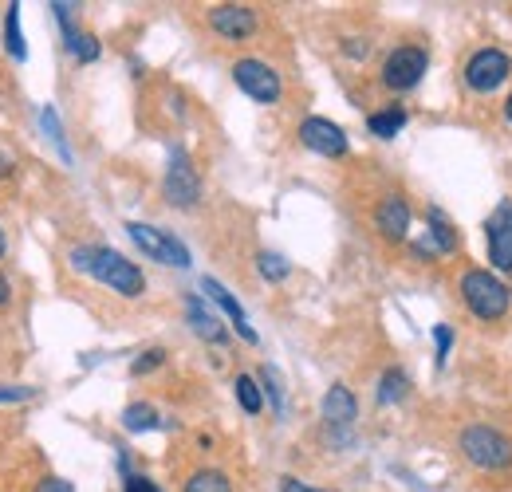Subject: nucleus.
<instances>
[{
	"mask_svg": "<svg viewBox=\"0 0 512 492\" xmlns=\"http://www.w3.org/2000/svg\"><path fill=\"white\" fill-rule=\"evenodd\" d=\"M402 126H406V111H402V107H386V111H375V115L367 119V130H371L375 138H394Z\"/></svg>",
	"mask_w": 512,
	"mask_h": 492,
	"instance_id": "obj_22",
	"label": "nucleus"
},
{
	"mask_svg": "<svg viewBox=\"0 0 512 492\" xmlns=\"http://www.w3.org/2000/svg\"><path fill=\"white\" fill-rule=\"evenodd\" d=\"M233 390H237V402H241L245 414H260L264 410V394H260V382H256L253 374H237Z\"/></svg>",
	"mask_w": 512,
	"mask_h": 492,
	"instance_id": "obj_23",
	"label": "nucleus"
},
{
	"mask_svg": "<svg viewBox=\"0 0 512 492\" xmlns=\"http://www.w3.org/2000/svg\"><path fill=\"white\" fill-rule=\"evenodd\" d=\"M485 241H489V260H493V268L512 272V201H501V209L489 217Z\"/></svg>",
	"mask_w": 512,
	"mask_h": 492,
	"instance_id": "obj_11",
	"label": "nucleus"
},
{
	"mask_svg": "<svg viewBox=\"0 0 512 492\" xmlns=\"http://www.w3.org/2000/svg\"><path fill=\"white\" fill-rule=\"evenodd\" d=\"M28 398H36V386H0V406H16Z\"/></svg>",
	"mask_w": 512,
	"mask_h": 492,
	"instance_id": "obj_27",
	"label": "nucleus"
},
{
	"mask_svg": "<svg viewBox=\"0 0 512 492\" xmlns=\"http://www.w3.org/2000/svg\"><path fill=\"white\" fill-rule=\"evenodd\" d=\"M64 44H67V52L75 56L79 63H95L99 60V40L91 36V32H79V28H71V32H64Z\"/></svg>",
	"mask_w": 512,
	"mask_h": 492,
	"instance_id": "obj_21",
	"label": "nucleus"
},
{
	"mask_svg": "<svg viewBox=\"0 0 512 492\" xmlns=\"http://www.w3.org/2000/svg\"><path fill=\"white\" fill-rule=\"evenodd\" d=\"M162 193H166V201H170L174 209H193V205L201 201V178H197V170H193L186 150H174V154H170Z\"/></svg>",
	"mask_w": 512,
	"mask_h": 492,
	"instance_id": "obj_7",
	"label": "nucleus"
},
{
	"mask_svg": "<svg viewBox=\"0 0 512 492\" xmlns=\"http://www.w3.org/2000/svg\"><path fill=\"white\" fill-rule=\"evenodd\" d=\"M461 300H465V308L473 311L477 319H485V323H497V319H505L512 308V292L493 276V272H485V268H469L465 276H461Z\"/></svg>",
	"mask_w": 512,
	"mask_h": 492,
	"instance_id": "obj_2",
	"label": "nucleus"
},
{
	"mask_svg": "<svg viewBox=\"0 0 512 492\" xmlns=\"http://www.w3.org/2000/svg\"><path fill=\"white\" fill-rule=\"evenodd\" d=\"M426 67H430V52H426V48H418V44H402V48H394V52L383 60L379 79H383L386 91H398V95H402V91H414V87L422 83Z\"/></svg>",
	"mask_w": 512,
	"mask_h": 492,
	"instance_id": "obj_5",
	"label": "nucleus"
},
{
	"mask_svg": "<svg viewBox=\"0 0 512 492\" xmlns=\"http://www.w3.org/2000/svg\"><path fill=\"white\" fill-rule=\"evenodd\" d=\"M40 123H44V130L52 134V142L60 146V154H64V158H71V150H67L64 130H60V119H56V111H52V107H44V111H40Z\"/></svg>",
	"mask_w": 512,
	"mask_h": 492,
	"instance_id": "obj_26",
	"label": "nucleus"
},
{
	"mask_svg": "<svg viewBox=\"0 0 512 492\" xmlns=\"http://www.w3.org/2000/svg\"><path fill=\"white\" fill-rule=\"evenodd\" d=\"M127 233H130V241L142 248L150 260H158V264H170V268H190V248L182 245L174 233H166V229H154V225H142V221H130Z\"/></svg>",
	"mask_w": 512,
	"mask_h": 492,
	"instance_id": "obj_6",
	"label": "nucleus"
},
{
	"mask_svg": "<svg viewBox=\"0 0 512 492\" xmlns=\"http://www.w3.org/2000/svg\"><path fill=\"white\" fill-rule=\"evenodd\" d=\"M127 492H162L150 477H142V473H130L127 477Z\"/></svg>",
	"mask_w": 512,
	"mask_h": 492,
	"instance_id": "obj_30",
	"label": "nucleus"
},
{
	"mask_svg": "<svg viewBox=\"0 0 512 492\" xmlns=\"http://www.w3.org/2000/svg\"><path fill=\"white\" fill-rule=\"evenodd\" d=\"M182 492H233V481L221 469H193Z\"/></svg>",
	"mask_w": 512,
	"mask_h": 492,
	"instance_id": "obj_16",
	"label": "nucleus"
},
{
	"mask_svg": "<svg viewBox=\"0 0 512 492\" xmlns=\"http://www.w3.org/2000/svg\"><path fill=\"white\" fill-rule=\"evenodd\" d=\"M201 292H205V296H209V300H213L217 308L229 315V323L237 327V335H241V339L256 343V331L249 327V319H245V308H241V304H237V300L229 296V288H225V284H217L213 276H205V280H201Z\"/></svg>",
	"mask_w": 512,
	"mask_h": 492,
	"instance_id": "obj_14",
	"label": "nucleus"
},
{
	"mask_svg": "<svg viewBox=\"0 0 512 492\" xmlns=\"http://www.w3.org/2000/svg\"><path fill=\"white\" fill-rule=\"evenodd\" d=\"M280 492H323V489H312V485H304L300 477H284V481H280Z\"/></svg>",
	"mask_w": 512,
	"mask_h": 492,
	"instance_id": "obj_33",
	"label": "nucleus"
},
{
	"mask_svg": "<svg viewBox=\"0 0 512 492\" xmlns=\"http://www.w3.org/2000/svg\"><path fill=\"white\" fill-rule=\"evenodd\" d=\"M32 492H75V489H71V481H64V477H44Z\"/></svg>",
	"mask_w": 512,
	"mask_h": 492,
	"instance_id": "obj_31",
	"label": "nucleus"
},
{
	"mask_svg": "<svg viewBox=\"0 0 512 492\" xmlns=\"http://www.w3.org/2000/svg\"><path fill=\"white\" fill-rule=\"evenodd\" d=\"M4 52L12 60H24L28 56L24 36H20V4H8V12H4Z\"/></svg>",
	"mask_w": 512,
	"mask_h": 492,
	"instance_id": "obj_19",
	"label": "nucleus"
},
{
	"mask_svg": "<svg viewBox=\"0 0 512 492\" xmlns=\"http://www.w3.org/2000/svg\"><path fill=\"white\" fill-rule=\"evenodd\" d=\"M426 221H430V241L438 245V252H442V256L457 252V233H453V225L446 221V213H442V209H430Z\"/></svg>",
	"mask_w": 512,
	"mask_h": 492,
	"instance_id": "obj_20",
	"label": "nucleus"
},
{
	"mask_svg": "<svg viewBox=\"0 0 512 492\" xmlns=\"http://www.w3.org/2000/svg\"><path fill=\"white\" fill-rule=\"evenodd\" d=\"M434 343H438V367H446V355H449V347H453V331H449L446 323L434 327Z\"/></svg>",
	"mask_w": 512,
	"mask_h": 492,
	"instance_id": "obj_28",
	"label": "nucleus"
},
{
	"mask_svg": "<svg viewBox=\"0 0 512 492\" xmlns=\"http://www.w3.org/2000/svg\"><path fill=\"white\" fill-rule=\"evenodd\" d=\"M8 174H16V154L0 142V178H8Z\"/></svg>",
	"mask_w": 512,
	"mask_h": 492,
	"instance_id": "obj_32",
	"label": "nucleus"
},
{
	"mask_svg": "<svg viewBox=\"0 0 512 492\" xmlns=\"http://www.w3.org/2000/svg\"><path fill=\"white\" fill-rule=\"evenodd\" d=\"M123 426L130 433H146V430H158L162 418H158V410L150 402H130L127 410H123Z\"/></svg>",
	"mask_w": 512,
	"mask_h": 492,
	"instance_id": "obj_17",
	"label": "nucleus"
},
{
	"mask_svg": "<svg viewBox=\"0 0 512 492\" xmlns=\"http://www.w3.org/2000/svg\"><path fill=\"white\" fill-rule=\"evenodd\" d=\"M233 83H237L253 103H260V107H276V103L284 99V79H280V71H276L272 63L253 60V56L233 63Z\"/></svg>",
	"mask_w": 512,
	"mask_h": 492,
	"instance_id": "obj_4",
	"label": "nucleus"
},
{
	"mask_svg": "<svg viewBox=\"0 0 512 492\" xmlns=\"http://www.w3.org/2000/svg\"><path fill=\"white\" fill-rule=\"evenodd\" d=\"M375 229L383 233V241H390V245H402L410 237V205H406V197L386 193L383 201H379V209H375Z\"/></svg>",
	"mask_w": 512,
	"mask_h": 492,
	"instance_id": "obj_12",
	"label": "nucleus"
},
{
	"mask_svg": "<svg viewBox=\"0 0 512 492\" xmlns=\"http://www.w3.org/2000/svg\"><path fill=\"white\" fill-rule=\"evenodd\" d=\"M355 418H359V402H355V394H351L343 382H335V386L323 394V422H327L331 430H351Z\"/></svg>",
	"mask_w": 512,
	"mask_h": 492,
	"instance_id": "obj_13",
	"label": "nucleus"
},
{
	"mask_svg": "<svg viewBox=\"0 0 512 492\" xmlns=\"http://www.w3.org/2000/svg\"><path fill=\"white\" fill-rule=\"evenodd\" d=\"M67 260H71L75 272L99 280L103 288H111V292L123 296V300H138V296L146 292V276H142V268H138L134 260H127L123 252H115V248L75 245L71 252H67Z\"/></svg>",
	"mask_w": 512,
	"mask_h": 492,
	"instance_id": "obj_1",
	"label": "nucleus"
},
{
	"mask_svg": "<svg viewBox=\"0 0 512 492\" xmlns=\"http://www.w3.org/2000/svg\"><path fill=\"white\" fill-rule=\"evenodd\" d=\"M4 252H8V237H4V229H0V260H4Z\"/></svg>",
	"mask_w": 512,
	"mask_h": 492,
	"instance_id": "obj_35",
	"label": "nucleus"
},
{
	"mask_svg": "<svg viewBox=\"0 0 512 492\" xmlns=\"http://www.w3.org/2000/svg\"><path fill=\"white\" fill-rule=\"evenodd\" d=\"M162 363H166V351H162V347H150V351H142V355L130 363V374H134V378H138V374H150V370H158Z\"/></svg>",
	"mask_w": 512,
	"mask_h": 492,
	"instance_id": "obj_25",
	"label": "nucleus"
},
{
	"mask_svg": "<svg viewBox=\"0 0 512 492\" xmlns=\"http://www.w3.org/2000/svg\"><path fill=\"white\" fill-rule=\"evenodd\" d=\"M457 445H461L465 461L477 465V469L497 473V469H509L512 465V441L501 430H493V426H469V430H461Z\"/></svg>",
	"mask_w": 512,
	"mask_h": 492,
	"instance_id": "obj_3",
	"label": "nucleus"
},
{
	"mask_svg": "<svg viewBox=\"0 0 512 492\" xmlns=\"http://www.w3.org/2000/svg\"><path fill=\"white\" fill-rule=\"evenodd\" d=\"M12 304V284H8V276L0 272V308H8Z\"/></svg>",
	"mask_w": 512,
	"mask_h": 492,
	"instance_id": "obj_34",
	"label": "nucleus"
},
{
	"mask_svg": "<svg viewBox=\"0 0 512 492\" xmlns=\"http://www.w3.org/2000/svg\"><path fill=\"white\" fill-rule=\"evenodd\" d=\"M505 119L512 123V95H509V103H505Z\"/></svg>",
	"mask_w": 512,
	"mask_h": 492,
	"instance_id": "obj_36",
	"label": "nucleus"
},
{
	"mask_svg": "<svg viewBox=\"0 0 512 492\" xmlns=\"http://www.w3.org/2000/svg\"><path fill=\"white\" fill-rule=\"evenodd\" d=\"M260 378L268 382V394H272V406L280 410V402H284V394H280V374H276V370H272V367H264V370H260Z\"/></svg>",
	"mask_w": 512,
	"mask_h": 492,
	"instance_id": "obj_29",
	"label": "nucleus"
},
{
	"mask_svg": "<svg viewBox=\"0 0 512 492\" xmlns=\"http://www.w3.org/2000/svg\"><path fill=\"white\" fill-rule=\"evenodd\" d=\"M406 390H410L406 370H398V367L383 370V378H379V406H394V402H402V398H406Z\"/></svg>",
	"mask_w": 512,
	"mask_h": 492,
	"instance_id": "obj_18",
	"label": "nucleus"
},
{
	"mask_svg": "<svg viewBox=\"0 0 512 492\" xmlns=\"http://www.w3.org/2000/svg\"><path fill=\"white\" fill-rule=\"evenodd\" d=\"M256 272H260L268 284H280V280H288L292 264H288L284 256H276V252H260V256H256Z\"/></svg>",
	"mask_w": 512,
	"mask_h": 492,
	"instance_id": "obj_24",
	"label": "nucleus"
},
{
	"mask_svg": "<svg viewBox=\"0 0 512 492\" xmlns=\"http://www.w3.org/2000/svg\"><path fill=\"white\" fill-rule=\"evenodd\" d=\"M186 311H190L193 335H201L205 343H225V327H221V319L205 308L197 296H190V300H186Z\"/></svg>",
	"mask_w": 512,
	"mask_h": 492,
	"instance_id": "obj_15",
	"label": "nucleus"
},
{
	"mask_svg": "<svg viewBox=\"0 0 512 492\" xmlns=\"http://www.w3.org/2000/svg\"><path fill=\"white\" fill-rule=\"evenodd\" d=\"M300 142H304L312 154H320V158H343V154H347V134H343V126L331 123V119H320V115H312V119L300 123Z\"/></svg>",
	"mask_w": 512,
	"mask_h": 492,
	"instance_id": "obj_10",
	"label": "nucleus"
},
{
	"mask_svg": "<svg viewBox=\"0 0 512 492\" xmlns=\"http://www.w3.org/2000/svg\"><path fill=\"white\" fill-rule=\"evenodd\" d=\"M509 71H512V60L501 48H481V52H473L469 63H465V87L489 95V91H497L509 79Z\"/></svg>",
	"mask_w": 512,
	"mask_h": 492,
	"instance_id": "obj_8",
	"label": "nucleus"
},
{
	"mask_svg": "<svg viewBox=\"0 0 512 492\" xmlns=\"http://www.w3.org/2000/svg\"><path fill=\"white\" fill-rule=\"evenodd\" d=\"M209 28L221 36V40H229V44H245V40H253L256 32V12L249 4H217V8H209Z\"/></svg>",
	"mask_w": 512,
	"mask_h": 492,
	"instance_id": "obj_9",
	"label": "nucleus"
}]
</instances>
